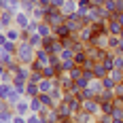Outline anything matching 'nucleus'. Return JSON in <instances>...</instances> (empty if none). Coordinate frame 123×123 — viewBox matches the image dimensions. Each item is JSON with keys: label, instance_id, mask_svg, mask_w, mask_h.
Instances as JSON below:
<instances>
[{"label": "nucleus", "instance_id": "4468645a", "mask_svg": "<svg viewBox=\"0 0 123 123\" xmlns=\"http://www.w3.org/2000/svg\"><path fill=\"white\" fill-rule=\"evenodd\" d=\"M87 62H89L87 49H85V51H76V53H74V64H76V66H81V68H83V66H85Z\"/></svg>", "mask_w": 123, "mask_h": 123}, {"label": "nucleus", "instance_id": "39448f33", "mask_svg": "<svg viewBox=\"0 0 123 123\" xmlns=\"http://www.w3.org/2000/svg\"><path fill=\"white\" fill-rule=\"evenodd\" d=\"M53 36L60 38V40H66L68 36H72V32H70V28H68L66 21H64V24H60V25H55V28H53Z\"/></svg>", "mask_w": 123, "mask_h": 123}, {"label": "nucleus", "instance_id": "4c0bfd02", "mask_svg": "<svg viewBox=\"0 0 123 123\" xmlns=\"http://www.w3.org/2000/svg\"><path fill=\"white\" fill-rule=\"evenodd\" d=\"M2 83H4V81H2V79H0V85H2Z\"/></svg>", "mask_w": 123, "mask_h": 123}, {"label": "nucleus", "instance_id": "a878e982", "mask_svg": "<svg viewBox=\"0 0 123 123\" xmlns=\"http://www.w3.org/2000/svg\"><path fill=\"white\" fill-rule=\"evenodd\" d=\"M60 57H62V62H66V60H74V51H72V49H66V47H64V51L60 53Z\"/></svg>", "mask_w": 123, "mask_h": 123}, {"label": "nucleus", "instance_id": "f257e3e1", "mask_svg": "<svg viewBox=\"0 0 123 123\" xmlns=\"http://www.w3.org/2000/svg\"><path fill=\"white\" fill-rule=\"evenodd\" d=\"M17 62L21 64V66H30L32 62H34V57H36V49L28 43V40H19L17 43Z\"/></svg>", "mask_w": 123, "mask_h": 123}, {"label": "nucleus", "instance_id": "6e6552de", "mask_svg": "<svg viewBox=\"0 0 123 123\" xmlns=\"http://www.w3.org/2000/svg\"><path fill=\"white\" fill-rule=\"evenodd\" d=\"M4 34H6V38H9V40H13V43H19V40H21V30H19L17 25H11Z\"/></svg>", "mask_w": 123, "mask_h": 123}, {"label": "nucleus", "instance_id": "58836bf2", "mask_svg": "<svg viewBox=\"0 0 123 123\" xmlns=\"http://www.w3.org/2000/svg\"><path fill=\"white\" fill-rule=\"evenodd\" d=\"M13 2H21V0H13Z\"/></svg>", "mask_w": 123, "mask_h": 123}, {"label": "nucleus", "instance_id": "b1692460", "mask_svg": "<svg viewBox=\"0 0 123 123\" xmlns=\"http://www.w3.org/2000/svg\"><path fill=\"white\" fill-rule=\"evenodd\" d=\"M68 74H70V79H72V81H79V79H83V68H81V66H74Z\"/></svg>", "mask_w": 123, "mask_h": 123}, {"label": "nucleus", "instance_id": "f3484780", "mask_svg": "<svg viewBox=\"0 0 123 123\" xmlns=\"http://www.w3.org/2000/svg\"><path fill=\"white\" fill-rule=\"evenodd\" d=\"M13 93V83H2L0 85V100H4L6 102V98Z\"/></svg>", "mask_w": 123, "mask_h": 123}, {"label": "nucleus", "instance_id": "2f4dec72", "mask_svg": "<svg viewBox=\"0 0 123 123\" xmlns=\"http://www.w3.org/2000/svg\"><path fill=\"white\" fill-rule=\"evenodd\" d=\"M104 2L106 0H91V4H96V6H104Z\"/></svg>", "mask_w": 123, "mask_h": 123}, {"label": "nucleus", "instance_id": "20e7f679", "mask_svg": "<svg viewBox=\"0 0 123 123\" xmlns=\"http://www.w3.org/2000/svg\"><path fill=\"white\" fill-rule=\"evenodd\" d=\"M72 121L74 123H98V119H96L93 115H89V112H85L83 108H81L79 112H74V115H72Z\"/></svg>", "mask_w": 123, "mask_h": 123}, {"label": "nucleus", "instance_id": "dca6fc26", "mask_svg": "<svg viewBox=\"0 0 123 123\" xmlns=\"http://www.w3.org/2000/svg\"><path fill=\"white\" fill-rule=\"evenodd\" d=\"M38 34H40L43 38L53 36V28H51V25L47 24V21H40V24H38Z\"/></svg>", "mask_w": 123, "mask_h": 123}, {"label": "nucleus", "instance_id": "6ab92c4d", "mask_svg": "<svg viewBox=\"0 0 123 123\" xmlns=\"http://www.w3.org/2000/svg\"><path fill=\"white\" fill-rule=\"evenodd\" d=\"M38 98L45 104V108H55V106H57V104L53 102V98H51V93H38Z\"/></svg>", "mask_w": 123, "mask_h": 123}, {"label": "nucleus", "instance_id": "393cba45", "mask_svg": "<svg viewBox=\"0 0 123 123\" xmlns=\"http://www.w3.org/2000/svg\"><path fill=\"white\" fill-rule=\"evenodd\" d=\"M100 81H102V85H104V89H115V87H117V83L112 81L111 76H104V79H100Z\"/></svg>", "mask_w": 123, "mask_h": 123}, {"label": "nucleus", "instance_id": "aec40b11", "mask_svg": "<svg viewBox=\"0 0 123 123\" xmlns=\"http://www.w3.org/2000/svg\"><path fill=\"white\" fill-rule=\"evenodd\" d=\"M28 43H30L34 49H43V43H45V38H43V36L36 32V34H32V36H30V40H28Z\"/></svg>", "mask_w": 123, "mask_h": 123}, {"label": "nucleus", "instance_id": "72a5a7b5", "mask_svg": "<svg viewBox=\"0 0 123 123\" xmlns=\"http://www.w3.org/2000/svg\"><path fill=\"white\" fill-rule=\"evenodd\" d=\"M4 72H6V66H4V64H0V76H2Z\"/></svg>", "mask_w": 123, "mask_h": 123}, {"label": "nucleus", "instance_id": "c85d7f7f", "mask_svg": "<svg viewBox=\"0 0 123 123\" xmlns=\"http://www.w3.org/2000/svg\"><path fill=\"white\" fill-rule=\"evenodd\" d=\"M115 68L123 70V55H117V53H115Z\"/></svg>", "mask_w": 123, "mask_h": 123}, {"label": "nucleus", "instance_id": "423d86ee", "mask_svg": "<svg viewBox=\"0 0 123 123\" xmlns=\"http://www.w3.org/2000/svg\"><path fill=\"white\" fill-rule=\"evenodd\" d=\"M30 17H32V19H36V21H45V17H47V6L36 4V6H34V11L30 13Z\"/></svg>", "mask_w": 123, "mask_h": 123}, {"label": "nucleus", "instance_id": "ea45409f", "mask_svg": "<svg viewBox=\"0 0 123 123\" xmlns=\"http://www.w3.org/2000/svg\"><path fill=\"white\" fill-rule=\"evenodd\" d=\"M0 15H2V9H0Z\"/></svg>", "mask_w": 123, "mask_h": 123}, {"label": "nucleus", "instance_id": "1a4fd4ad", "mask_svg": "<svg viewBox=\"0 0 123 123\" xmlns=\"http://www.w3.org/2000/svg\"><path fill=\"white\" fill-rule=\"evenodd\" d=\"M106 30H108V34H115V36H119L123 30V25L117 21V19H111V21H106Z\"/></svg>", "mask_w": 123, "mask_h": 123}, {"label": "nucleus", "instance_id": "ddd939ff", "mask_svg": "<svg viewBox=\"0 0 123 123\" xmlns=\"http://www.w3.org/2000/svg\"><path fill=\"white\" fill-rule=\"evenodd\" d=\"M0 64H4L6 68H11V66H15V64H17V57H15L13 53H6V51H4V53L0 55Z\"/></svg>", "mask_w": 123, "mask_h": 123}, {"label": "nucleus", "instance_id": "f704fd0d", "mask_svg": "<svg viewBox=\"0 0 123 123\" xmlns=\"http://www.w3.org/2000/svg\"><path fill=\"white\" fill-rule=\"evenodd\" d=\"M112 123H123V119H112Z\"/></svg>", "mask_w": 123, "mask_h": 123}, {"label": "nucleus", "instance_id": "412c9836", "mask_svg": "<svg viewBox=\"0 0 123 123\" xmlns=\"http://www.w3.org/2000/svg\"><path fill=\"white\" fill-rule=\"evenodd\" d=\"M28 123H47V117L40 112H30L28 115Z\"/></svg>", "mask_w": 123, "mask_h": 123}, {"label": "nucleus", "instance_id": "e433bc0d", "mask_svg": "<svg viewBox=\"0 0 123 123\" xmlns=\"http://www.w3.org/2000/svg\"><path fill=\"white\" fill-rule=\"evenodd\" d=\"M119 36H121V40H123V30H121V34H119Z\"/></svg>", "mask_w": 123, "mask_h": 123}, {"label": "nucleus", "instance_id": "c9c22d12", "mask_svg": "<svg viewBox=\"0 0 123 123\" xmlns=\"http://www.w3.org/2000/svg\"><path fill=\"white\" fill-rule=\"evenodd\" d=\"M28 2H32V4H38V0H28Z\"/></svg>", "mask_w": 123, "mask_h": 123}, {"label": "nucleus", "instance_id": "7c9ffc66", "mask_svg": "<svg viewBox=\"0 0 123 123\" xmlns=\"http://www.w3.org/2000/svg\"><path fill=\"white\" fill-rule=\"evenodd\" d=\"M38 4H40V6H51L53 0H38Z\"/></svg>", "mask_w": 123, "mask_h": 123}, {"label": "nucleus", "instance_id": "9b49d317", "mask_svg": "<svg viewBox=\"0 0 123 123\" xmlns=\"http://www.w3.org/2000/svg\"><path fill=\"white\" fill-rule=\"evenodd\" d=\"M38 93H40V87H38V83L28 81V85H25V98H36Z\"/></svg>", "mask_w": 123, "mask_h": 123}, {"label": "nucleus", "instance_id": "9d476101", "mask_svg": "<svg viewBox=\"0 0 123 123\" xmlns=\"http://www.w3.org/2000/svg\"><path fill=\"white\" fill-rule=\"evenodd\" d=\"M13 111L17 112V115H24V117H28V115L32 112V111H30V100H21V102H19V104L13 108Z\"/></svg>", "mask_w": 123, "mask_h": 123}, {"label": "nucleus", "instance_id": "2eb2a0df", "mask_svg": "<svg viewBox=\"0 0 123 123\" xmlns=\"http://www.w3.org/2000/svg\"><path fill=\"white\" fill-rule=\"evenodd\" d=\"M28 100H30V111H32V112H43V111H45V104L40 102L38 96H36V98H28Z\"/></svg>", "mask_w": 123, "mask_h": 123}, {"label": "nucleus", "instance_id": "0eeeda50", "mask_svg": "<svg viewBox=\"0 0 123 123\" xmlns=\"http://www.w3.org/2000/svg\"><path fill=\"white\" fill-rule=\"evenodd\" d=\"M55 108H57V112H60V117H62V119H72V115H74V112L70 111V106H68L64 100H62V102L57 104V106H55Z\"/></svg>", "mask_w": 123, "mask_h": 123}, {"label": "nucleus", "instance_id": "a19ab883", "mask_svg": "<svg viewBox=\"0 0 123 123\" xmlns=\"http://www.w3.org/2000/svg\"><path fill=\"white\" fill-rule=\"evenodd\" d=\"M6 123H13V121H6Z\"/></svg>", "mask_w": 123, "mask_h": 123}, {"label": "nucleus", "instance_id": "4be33fe9", "mask_svg": "<svg viewBox=\"0 0 123 123\" xmlns=\"http://www.w3.org/2000/svg\"><path fill=\"white\" fill-rule=\"evenodd\" d=\"M100 108H102V115H112L115 104H112L111 100H104V102H100Z\"/></svg>", "mask_w": 123, "mask_h": 123}, {"label": "nucleus", "instance_id": "cd10ccee", "mask_svg": "<svg viewBox=\"0 0 123 123\" xmlns=\"http://www.w3.org/2000/svg\"><path fill=\"white\" fill-rule=\"evenodd\" d=\"M11 121H13V123H28V117H24V115H17V112H15Z\"/></svg>", "mask_w": 123, "mask_h": 123}, {"label": "nucleus", "instance_id": "7ed1b4c3", "mask_svg": "<svg viewBox=\"0 0 123 123\" xmlns=\"http://www.w3.org/2000/svg\"><path fill=\"white\" fill-rule=\"evenodd\" d=\"M30 21H32L30 13H25V11H19V13H15V25H17L19 30H25V28L30 25Z\"/></svg>", "mask_w": 123, "mask_h": 123}, {"label": "nucleus", "instance_id": "bb28decb", "mask_svg": "<svg viewBox=\"0 0 123 123\" xmlns=\"http://www.w3.org/2000/svg\"><path fill=\"white\" fill-rule=\"evenodd\" d=\"M45 76H43V72H36V70H32V74H30V81L32 83H40Z\"/></svg>", "mask_w": 123, "mask_h": 123}, {"label": "nucleus", "instance_id": "473e14b6", "mask_svg": "<svg viewBox=\"0 0 123 123\" xmlns=\"http://www.w3.org/2000/svg\"><path fill=\"white\" fill-rule=\"evenodd\" d=\"M115 53H117V55H123V40H121V45L117 47V51H115Z\"/></svg>", "mask_w": 123, "mask_h": 123}, {"label": "nucleus", "instance_id": "c756f323", "mask_svg": "<svg viewBox=\"0 0 123 123\" xmlns=\"http://www.w3.org/2000/svg\"><path fill=\"white\" fill-rule=\"evenodd\" d=\"M115 96L117 98H123V83H119V85L115 87Z\"/></svg>", "mask_w": 123, "mask_h": 123}, {"label": "nucleus", "instance_id": "a211bd4d", "mask_svg": "<svg viewBox=\"0 0 123 123\" xmlns=\"http://www.w3.org/2000/svg\"><path fill=\"white\" fill-rule=\"evenodd\" d=\"M93 74H96V79H104V76H108V70L104 68L102 62H98V64H93Z\"/></svg>", "mask_w": 123, "mask_h": 123}, {"label": "nucleus", "instance_id": "5701e85b", "mask_svg": "<svg viewBox=\"0 0 123 123\" xmlns=\"http://www.w3.org/2000/svg\"><path fill=\"white\" fill-rule=\"evenodd\" d=\"M108 76H111V79L117 83V85H119V83H123V70H119V68L111 70V72H108Z\"/></svg>", "mask_w": 123, "mask_h": 123}, {"label": "nucleus", "instance_id": "f03ea898", "mask_svg": "<svg viewBox=\"0 0 123 123\" xmlns=\"http://www.w3.org/2000/svg\"><path fill=\"white\" fill-rule=\"evenodd\" d=\"M83 111L89 112V115H93V117H100V115H102L100 102H98L96 98H93V100H85V102H83Z\"/></svg>", "mask_w": 123, "mask_h": 123}, {"label": "nucleus", "instance_id": "f8f14e48", "mask_svg": "<svg viewBox=\"0 0 123 123\" xmlns=\"http://www.w3.org/2000/svg\"><path fill=\"white\" fill-rule=\"evenodd\" d=\"M121 45V36H115V34H108L106 38V49L108 51H117V47Z\"/></svg>", "mask_w": 123, "mask_h": 123}, {"label": "nucleus", "instance_id": "79ce46f5", "mask_svg": "<svg viewBox=\"0 0 123 123\" xmlns=\"http://www.w3.org/2000/svg\"><path fill=\"white\" fill-rule=\"evenodd\" d=\"M98 123H100V121H98Z\"/></svg>", "mask_w": 123, "mask_h": 123}]
</instances>
